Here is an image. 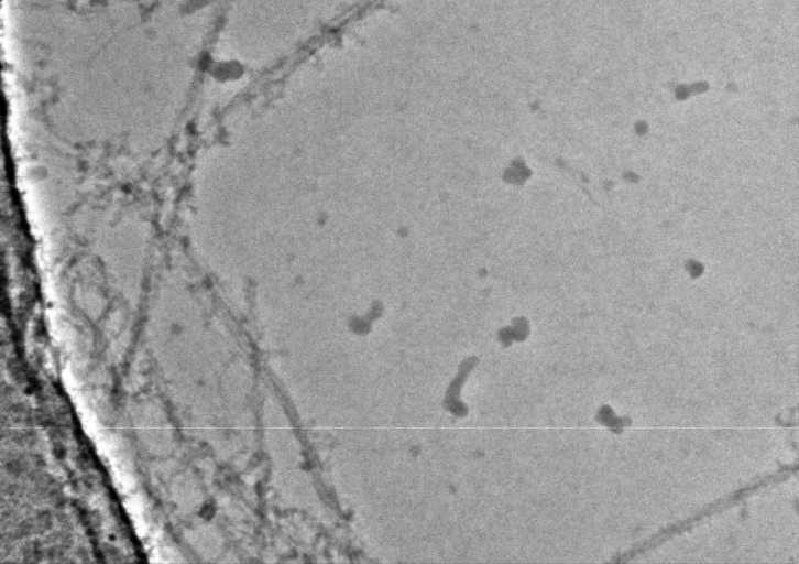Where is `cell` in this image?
Masks as SVG:
<instances>
[{"mask_svg": "<svg viewBox=\"0 0 799 564\" xmlns=\"http://www.w3.org/2000/svg\"><path fill=\"white\" fill-rule=\"evenodd\" d=\"M798 470V465H786L782 466L779 470L775 471L774 474H770L762 479H758L757 481L746 485L743 488H740L735 490L734 492L727 495L726 497H723L716 501H713L699 510L696 514L692 517L681 521L674 523L665 529H661L656 534L652 535L648 540L643 541L641 543L635 544L631 550L620 554L615 562H626L628 560L634 558L637 555L644 554L648 551H652L659 545H661L667 540L671 539L672 536L679 535L691 528H693L698 522L703 520L704 518L711 517L714 513L721 512L731 506L735 505L740 500L744 499L745 497L749 496L751 494L765 488L770 485L779 484L787 478H789L792 474H795Z\"/></svg>", "mask_w": 799, "mask_h": 564, "instance_id": "1", "label": "cell"}]
</instances>
